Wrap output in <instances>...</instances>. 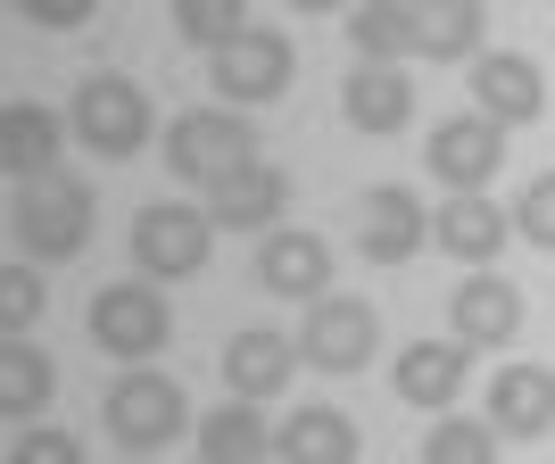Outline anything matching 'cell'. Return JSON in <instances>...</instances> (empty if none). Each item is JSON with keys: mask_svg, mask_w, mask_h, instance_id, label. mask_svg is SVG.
Segmentation results:
<instances>
[{"mask_svg": "<svg viewBox=\"0 0 555 464\" xmlns=\"http://www.w3.org/2000/svg\"><path fill=\"white\" fill-rule=\"evenodd\" d=\"M100 423H108V440L125 448V456H158V448H175L191 431V398H183L175 373L133 365L108 398H100Z\"/></svg>", "mask_w": 555, "mask_h": 464, "instance_id": "7a4b0ae2", "label": "cell"}, {"mask_svg": "<svg viewBox=\"0 0 555 464\" xmlns=\"http://www.w3.org/2000/svg\"><path fill=\"white\" fill-rule=\"evenodd\" d=\"M291 373H299V340H291V332H232L224 340V390L249 398V407L282 398Z\"/></svg>", "mask_w": 555, "mask_h": 464, "instance_id": "9a60e30c", "label": "cell"}, {"mask_svg": "<svg viewBox=\"0 0 555 464\" xmlns=\"http://www.w3.org/2000/svg\"><path fill=\"white\" fill-rule=\"evenodd\" d=\"M50 398H59V365H50L34 340H0V415L34 423Z\"/></svg>", "mask_w": 555, "mask_h": 464, "instance_id": "cb8c5ba5", "label": "cell"}, {"mask_svg": "<svg viewBox=\"0 0 555 464\" xmlns=\"http://www.w3.org/2000/svg\"><path fill=\"white\" fill-rule=\"evenodd\" d=\"M481 423L498 440H539V431H555V373L547 365H498Z\"/></svg>", "mask_w": 555, "mask_h": 464, "instance_id": "2e32d148", "label": "cell"}, {"mask_svg": "<svg viewBox=\"0 0 555 464\" xmlns=\"http://www.w3.org/2000/svg\"><path fill=\"white\" fill-rule=\"evenodd\" d=\"M340 116L365 141L406 133V125H415V75L406 67H365V59H357V75H340Z\"/></svg>", "mask_w": 555, "mask_h": 464, "instance_id": "5bb4252c", "label": "cell"}, {"mask_svg": "<svg viewBox=\"0 0 555 464\" xmlns=\"http://www.w3.org/2000/svg\"><path fill=\"white\" fill-rule=\"evenodd\" d=\"M125 464H150V456H125Z\"/></svg>", "mask_w": 555, "mask_h": 464, "instance_id": "1f68e13d", "label": "cell"}, {"mask_svg": "<svg viewBox=\"0 0 555 464\" xmlns=\"http://www.w3.org/2000/svg\"><path fill=\"white\" fill-rule=\"evenodd\" d=\"M423 464H498V431L473 415H440L423 431Z\"/></svg>", "mask_w": 555, "mask_h": 464, "instance_id": "4316f807", "label": "cell"}, {"mask_svg": "<svg viewBox=\"0 0 555 464\" xmlns=\"http://www.w3.org/2000/svg\"><path fill=\"white\" fill-rule=\"evenodd\" d=\"M357 423L340 407H299V415L274 431V464H357Z\"/></svg>", "mask_w": 555, "mask_h": 464, "instance_id": "44dd1931", "label": "cell"}, {"mask_svg": "<svg viewBox=\"0 0 555 464\" xmlns=\"http://www.w3.org/2000/svg\"><path fill=\"white\" fill-rule=\"evenodd\" d=\"M67 125L83 150H100V158H141L150 150V92H141L133 75H83L67 100Z\"/></svg>", "mask_w": 555, "mask_h": 464, "instance_id": "277c9868", "label": "cell"}, {"mask_svg": "<svg viewBox=\"0 0 555 464\" xmlns=\"http://www.w3.org/2000/svg\"><path fill=\"white\" fill-rule=\"evenodd\" d=\"M423 241H431V208L406 183H373L357 199V249H365V266H406Z\"/></svg>", "mask_w": 555, "mask_h": 464, "instance_id": "30bf717a", "label": "cell"}, {"mask_svg": "<svg viewBox=\"0 0 555 464\" xmlns=\"http://www.w3.org/2000/svg\"><path fill=\"white\" fill-rule=\"evenodd\" d=\"M9 464H83V440L59 431V423H25L17 448H9Z\"/></svg>", "mask_w": 555, "mask_h": 464, "instance_id": "f1b7e54d", "label": "cell"}, {"mask_svg": "<svg viewBox=\"0 0 555 464\" xmlns=\"http://www.w3.org/2000/svg\"><path fill=\"white\" fill-rule=\"evenodd\" d=\"M208 83H216L224 108L282 100V83H291V34H282V25H249L232 50H216V59H208Z\"/></svg>", "mask_w": 555, "mask_h": 464, "instance_id": "ba28073f", "label": "cell"}, {"mask_svg": "<svg viewBox=\"0 0 555 464\" xmlns=\"http://www.w3.org/2000/svg\"><path fill=\"white\" fill-rule=\"evenodd\" d=\"M514 232L531 241V249H555V175H539L522 191V208H514Z\"/></svg>", "mask_w": 555, "mask_h": 464, "instance_id": "f546056e", "label": "cell"}, {"mask_svg": "<svg viewBox=\"0 0 555 464\" xmlns=\"http://www.w3.org/2000/svg\"><path fill=\"white\" fill-rule=\"evenodd\" d=\"M67 133H75V125L59 108H42V100H9V108H0V166H9L17 183H50Z\"/></svg>", "mask_w": 555, "mask_h": 464, "instance_id": "7c38bea8", "label": "cell"}, {"mask_svg": "<svg viewBox=\"0 0 555 464\" xmlns=\"http://www.w3.org/2000/svg\"><path fill=\"white\" fill-rule=\"evenodd\" d=\"M373 348H382V315H373L365 299H315L307 307V324H299V357L315 373H365L373 365Z\"/></svg>", "mask_w": 555, "mask_h": 464, "instance_id": "52a82bcc", "label": "cell"}, {"mask_svg": "<svg viewBox=\"0 0 555 464\" xmlns=\"http://www.w3.org/2000/svg\"><path fill=\"white\" fill-rule=\"evenodd\" d=\"M547 108V83H539V67L522 59V50H481L473 59V116H489V125H531V116Z\"/></svg>", "mask_w": 555, "mask_h": 464, "instance_id": "8fae6325", "label": "cell"}, {"mask_svg": "<svg viewBox=\"0 0 555 464\" xmlns=\"http://www.w3.org/2000/svg\"><path fill=\"white\" fill-rule=\"evenodd\" d=\"M92 216L100 199L75 175H50V183H17V208H9V232H17L25 266H67V257H83V241H92Z\"/></svg>", "mask_w": 555, "mask_h": 464, "instance_id": "6da1fadb", "label": "cell"}, {"mask_svg": "<svg viewBox=\"0 0 555 464\" xmlns=\"http://www.w3.org/2000/svg\"><path fill=\"white\" fill-rule=\"evenodd\" d=\"M464 365H473V348H464V340H406V348H398V365H390V382H398L406 407L431 415V407H456Z\"/></svg>", "mask_w": 555, "mask_h": 464, "instance_id": "d6986e66", "label": "cell"}, {"mask_svg": "<svg viewBox=\"0 0 555 464\" xmlns=\"http://www.w3.org/2000/svg\"><path fill=\"white\" fill-rule=\"evenodd\" d=\"M348 50L365 67H406L415 59V0H365V9H348Z\"/></svg>", "mask_w": 555, "mask_h": 464, "instance_id": "7402d4cb", "label": "cell"}, {"mask_svg": "<svg viewBox=\"0 0 555 464\" xmlns=\"http://www.w3.org/2000/svg\"><path fill=\"white\" fill-rule=\"evenodd\" d=\"M291 208V175L282 166H241V175H224V183L208 191V216L216 232H274V216Z\"/></svg>", "mask_w": 555, "mask_h": 464, "instance_id": "ac0fdd59", "label": "cell"}, {"mask_svg": "<svg viewBox=\"0 0 555 464\" xmlns=\"http://www.w3.org/2000/svg\"><path fill=\"white\" fill-rule=\"evenodd\" d=\"M241 166H257V133L241 108H183L175 125H166V175L191 191H216L224 175H241Z\"/></svg>", "mask_w": 555, "mask_h": 464, "instance_id": "3957f363", "label": "cell"}, {"mask_svg": "<svg viewBox=\"0 0 555 464\" xmlns=\"http://www.w3.org/2000/svg\"><path fill=\"white\" fill-rule=\"evenodd\" d=\"M175 34L216 59V50H232L249 34V17H241V0H175Z\"/></svg>", "mask_w": 555, "mask_h": 464, "instance_id": "484cf974", "label": "cell"}, {"mask_svg": "<svg viewBox=\"0 0 555 464\" xmlns=\"http://www.w3.org/2000/svg\"><path fill=\"white\" fill-rule=\"evenodd\" d=\"M423 166H431V183H448V199H464V191H481L489 175L506 166V125L448 116V125H431V141H423Z\"/></svg>", "mask_w": 555, "mask_h": 464, "instance_id": "9c48e42d", "label": "cell"}, {"mask_svg": "<svg viewBox=\"0 0 555 464\" xmlns=\"http://www.w3.org/2000/svg\"><path fill=\"white\" fill-rule=\"evenodd\" d=\"M50 307V282L34 266H0V340H25Z\"/></svg>", "mask_w": 555, "mask_h": 464, "instance_id": "83f0119b", "label": "cell"}, {"mask_svg": "<svg viewBox=\"0 0 555 464\" xmlns=\"http://www.w3.org/2000/svg\"><path fill=\"white\" fill-rule=\"evenodd\" d=\"M514 216L489 199V191H464V199H448V208H431V241H440L448 257H464V266H498V249H506Z\"/></svg>", "mask_w": 555, "mask_h": 464, "instance_id": "ffe728a7", "label": "cell"}, {"mask_svg": "<svg viewBox=\"0 0 555 464\" xmlns=\"http://www.w3.org/2000/svg\"><path fill=\"white\" fill-rule=\"evenodd\" d=\"M216 257V216L208 208H183V199H150L133 216V266L141 282H191L208 274Z\"/></svg>", "mask_w": 555, "mask_h": 464, "instance_id": "5b68a950", "label": "cell"}, {"mask_svg": "<svg viewBox=\"0 0 555 464\" xmlns=\"http://www.w3.org/2000/svg\"><path fill=\"white\" fill-rule=\"evenodd\" d=\"M415 59H481V0H415Z\"/></svg>", "mask_w": 555, "mask_h": 464, "instance_id": "d4e9b609", "label": "cell"}, {"mask_svg": "<svg viewBox=\"0 0 555 464\" xmlns=\"http://www.w3.org/2000/svg\"><path fill=\"white\" fill-rule=\"evenodd\" d=\"M25 17H34V25H50V34H75V25L92 17V9H83V0H34Z\"/></svg>", "mask_w": 555, "mask_h": 464, "instance_id": "4dcf8cb0", "label": "cell"}, {"mask_svg": "<svg viewBox=\"0 0 555 464\" xmlns=\"http://www.w3.org/2000/svg\"><path fill=\"white\" fill-rule=\"evenodd\" d=\"M199 456L208 464H274V431H266V415H257L249 398H224L199 423Z\"/></svg>", "mask_w": 555, "mask_h": 464, "instance_id": "603a6c76", "label": "cell"}, {"mask_svg": "<svg viewBox=\"0 0 555 464\" xmlns=\"http://www.w3.org/2000/svg\"><path fill=\"white\" fill-rule=\"evenodd\" d=\"M257 282L274 291V299H332V249H324V232H266L257 241Z\"/></svg>", "mask_w": 555, "mask_h": 464, "instance_id": "4fadbf2b", "label": "cell"}, {"mask_svg": "<svg viewBox=\"0 0 555 464\" xmlns=\"http://www.w3.org/2000/svg\"><path fill=\"white\" fill-rule=\"evenodd\" d=\"M448 324H456L464 348H498V340L522 332V291L506 274H464L456 299H448Z\"/></svg>", "mask_w": 555, "mask_h": 464, "instance_id": "e0dca14e", "label": "cell"}, {"mask_svg": "<svg viewBox=\"0 0 555 464\" xmlns=\"http://www.w3.org/2000/svg\"><path fill=\"white\" fill-rule=\"evenodd\" d=\"M83 332H92V348L125 357V365H150V357L175 340V315H166L158 282H108V291L83 307Z\"/></svg>", "mask_w": 555, "mask_h": 464, "instance_id": "8992f818", "label": "cell"}]
</instances>
